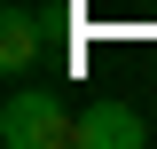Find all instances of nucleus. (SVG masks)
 I'll list each match as a JSON object with an SVG mask.
<instances>
[{
    "mask_svg": "<svg viewBox=\"0 0 157 149\" xmlns=\"http://www.w3.org/2000/svg\"><path fill=\"white\" fill-rule=\"evenodd\" d=\"M0 141H8V149H71V141H78V118L63 110V94L16 86L8 110H0Z\"/></svg>",
    "mask_w": 157,
    "mask_h": 149,
    "instance_id": "nucleus-1",
    "label": "nucleus"
},
{
    "mask_svg": "<svg viewBox=\"0 0 157 149\" xmlns=\"http://www.w3.org/2000/svg\"><path fill=\"white\" fill-rule=\"evenodd\" d=\"M149 126H141L134 102H118V94H94L86 110H78V149H141Z\"/></svg>",
    "mask_w": 157,
    "mask_h": 149,
    "instance_id": "nucleus-2",
    "label": "nucleus"
},
{
    "mask_svg": "<svg viewBox=\"0 0 157 149\" xmlns=\"http://www.w3.org/2000/svg\"><path fill=\"white\" fill-rule=\"evenodd\" d=\"M39 47H47V39H39V16H32V8H8V16H0V71L24 78L39 63Z\"/></svg>",
    "mask_w": 157,
    "mask_h": 149,
    "instance_id": "nucleus-3",
    "label": "nucleus"
}]
</instances>
